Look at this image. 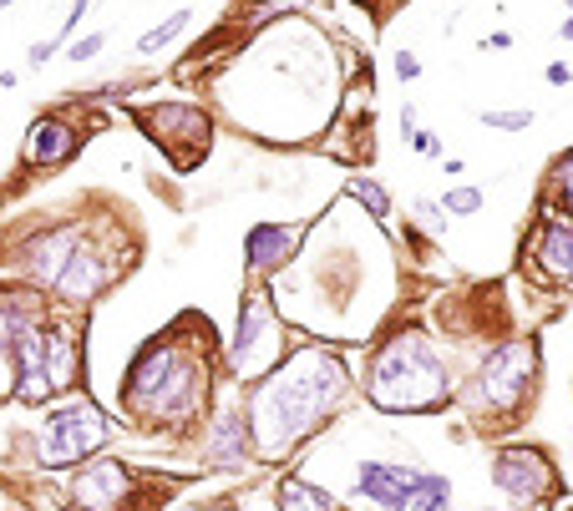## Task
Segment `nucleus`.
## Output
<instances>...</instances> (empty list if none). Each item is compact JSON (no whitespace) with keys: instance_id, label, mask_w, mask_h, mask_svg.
Masks as SVG:
<instances>
[{"instance_id":"nucleus-8","label":"nucleus","mask_w":573,"mask_h":511,"mask_svg":"<svg viewBox=\"0 0 573 511\" xmlns=\"http://www.w3.org/2000/svg\"><path fill=\"white\" fill-rule=\"evenodd\" d=\"M132 497V471L122 461H87V467L71 477V501L81 511H122Z\"/></svg>"},{"instance_id":"nucleus-21","label":"nucleus","mask_w":573,"mask_h":511,"mask_svg":"<svg viewBox=\"0 0 573 511\" xmlns=\"http://www.w3.org/2000/svg\"><path fill=\"white\" fill-rule=\"evenodd\" d=\"M47 354H51V380L57 390H71L77 380V340L67 330H47Z\"/></svg>"},{"instance_id":"nucleus-34","label":"nucleus","mask_w":573,"mask_h":511,"mask_svg":"<svg viewBox=\"0 0 573 511\" xmlns=\"http://www.w3.org/2000/svg\"><path fill=\"white\" fill-rule=\"evenodd\" d=\"M402 132H406V137L416 132V107H406V112H402Z\"/></svg>"},{"instance_id":"nucleus-12","label":"nucleus","mask_w":573,"mask_h":511,"mask_svg":"<svg viewBox=\"0 0 573 511\" xmlns=\"http://www.w3.org/2000/svg\"><path fill=\"white\" fill-rule=\"evenodd\" d=\"M81 152V132L71 122H61V117H36L31 132H26V168H61V162H71Z\"/></svg>"},{"instance_id":"nucleus-37","label":"nucleus","mask_w":573,"mask_h":511,"mask_svg":"<svg viewBox=\"0 0 573 511\" xmlns=\"http://www.w3.org/2000/svg\"><path fill=\"white\" fill-rule=\"evenodd\" d=\"M6 6H16V0H0V11H6Z\"/></svg>"},{"instance_id":"nucleus-9","label":"nucleus","mask_w":573,"mask_h":511,"mask_svg":"<svg viewBox=\"0 0 573 511\" xmlns=\"http://www.w3.org/2000/svg\"><path fill=\"white\" fill-rule=\"evenodd\" d=\"M6 354H11V364H16V395H21L26 405H41V400L57 395V380H51V354H47V324L26 330Z\"/></svg>"},{"instance_id":"nucleus-6","label":"nucleus","mask_w":573,"mask_h":511,"mask_svg":"<svg viewBox=\"0 0 573 511\" xmlns=\"http://www.w3.org/2000/svg\"><path fill=\"white\" fill-rule=\"evenodd\" d=\"M229 360H234V375L239 380H264L285 360V330H279L269 294H259V289H249L239 304V330H234Z\"/></svg>"},{"instance_id":"nucleus-23","label":"nucleus","mask_w":573,"mask_h":511,"mask_svg":"<svg viewBox=\"0 0 573 511\" xmlns=\"http://www.w3.org/2000/svg\"><path fill=\"white\" fill-rule=\"evenodd\" d=\"M188 21H194V11H188V6H184V11H172L168 21H162V26H152V31L142 36V41H138V51H142V57H152V51H162V46H168V41H178V36L188 31Z\"/></svg>"},{"instance_id":"nucleus-15","label":"nucleus","mask_w":573,"mask_h":511,"mask_svg":"<svg viewBox=\"0 0 573 511\" xmlns=\"http://www.w3.org/2000/svg\"><path fill=\"white\" fill-rule=\"evenodd\" d=\"M204 451H208V461L224 467V471L249 467V455H254L249 421H244L239 410H218L214 421H208V431H204Z\"/></svg>"},{"instance_id":"nucleus-14","label":"nucleus","mask_w":573,"mask_h":511,"mask_svg":"<svg viewBox=\"0 0 573 511\" xmlns=\"http://www.w3.org/2000/svg\"><path fill=\"white\" fill-rule=\"evenodd\" d=\"M416 467H402V461H360L356 467V487L366 501H381L386 511H406V497H412Z\"/></svg>"},{"instance_id":"nucleus-29","label":"nucleus","mask_w":573,"mask_h":511,"mask_svg":"<svg viewBox=\"0 0 573 511\" xmlns=\"http://www.w3.org/2000/svg\"><path fill=\"white\" fill-rule=\"evenodd\" d=\"M391 67H396V77H402V81L422 77V61H416V51H396V61H391Z\"/></svg>"},{"instance_id":"nucleus-7","label":"nucleus","mask_w":573,"mask_h":511,"mask_svg":"<svg viewBox=\"0 0 573 511\" xmlns=\"http://www.w3.org/2000/svg\"><path fill=\"white\" fill-rule=\"evenodd\" d=\"M493 487L527 507V501L553 497V491H559V477H553L543 451H533V445H503V451L493 455Z\"/></svg>"},{"instance_id":"nucleus-16","label":"nucleus","mask_w":573,"mask_h":511,"mask_svg":"<svg viewBox=\"0 0 573 511\" xmlns=\"http://www.w3.org/2000/svg\"><path fill=\"white\" fill-rule=\"evenodd\" d=\"M107 284H112V263H107L102 253H92V249H77L51 289H57L67 304H92V299L102 294Z\"/></svg>"},{"instance_id":"nucleus-10","label":"nucleus","mask_w":573,"mask_h":511,"mask_svg":"<svg viewBox=\"0 0 573 511\" xmlns=\"http://www.w3.org/2000/svg\"><path fill=\"white\" fill-rule=\"evenodd\" d=\"M81 249V223H61V228H47V233H36L31 243L21 249V269L31 273V284L51 289L67 269V259Z\"/></svg>"},{"instance_id":"nucleus-1","label":"nucleus","mask_w":573,"mask_h":511,"mask_svg":"<svg viewBox=\"0 0 573 511\" xmlns=\"http://www.w3.org/2000/svg\"><path fill=\"white\" fill-rule=\"evenodd\" d=\"M350 390V375L335 350L325 344H305V350L285 354L264 380L249 385V435L259 455H285L295 451L315 425L340 405Z\"/></svg>"},{"instance_id":"nucleus-24","label":"nucleus","mask_w":573,"mask_h":511,"mask_svg":"<svg viewBox=\"0 0 573 511\" xmlns=\"http://www.w3.org/2000/svg\"><path fill=\"white\" fill-rule=\"evenodd\" d=\"M553 198H559L563 218L573 223V152L569 158H559V168H553Z\"/></svg>"},{"instance_id":"nucleus-32","label":"nucleus","mask_w":573,"mask_h":511,"mask_svg":"<svg viewBox=\"0 0 573 511\" xmlns=\"http://www.w3.org/2000/svg\"><path fill=\"white\" fill-rule=\"evenodd\" d=\"M416 213H422L426 223H442V218H447L442 213V203H432V198H416Z\"/></svg>"},{"instance_id":"nucleus-11","label":"nucleus","mask_w":573,"mask_h":511,"mask_svg":"<svg viewBox=\"0 0 573 511\" xmlns=\"http://www.w3.org/2000/svg\"><path fill=\"white\" fill-rule=\"evenodd\" d=\"M533 269H539L549 284H569L573 289V223L563 213H549L539 223V239H533Z\"/></svg>"},{"instance_id":"nucleus-27","label":"nucleus","mask_w":573,"mask_h":511,"mask_svg":"<svg viewBox=\"0 0 573 511\" xmlns=\"http://www.w3.org/2000/svg\"><path fill=\"white\" fill-rule=\"evenodd\" d=\"M102 46H107V36H102V31H92V36H81V41H71V51H67V57L81 67V61H92L97 51H102Z\"/></svg>"},{"instance_id":"nucleus-26","label":"nucleus","mask_w":573,"mask_h":511,"mask_svg":"<svg viewBox=\"0 0 573 511\" xmlns=\"http://www.w3.org/2000/svg\"><path fill=\"white\" fill-rule=\"evenodd\" d=\"M482 122L497 127V132H527V122H533V112H482Z\"/></svg>"},{"instance_id":"nucleus-20","label":"nucleus","mask_w":573,"mask_h":511,"mask_svg":"<svg viewBox=\"0 0 573 511\" xmlns=\"http://www.w3.org/2000/svg\"><path fill=\"white\" fill-rule=\"evenodd\" d=\"M406 511H452V481L436 477V471H422L406 497Z\"/></svg>"},{"instance_id":"nucleus-4","label":"nucleus","mask_w":573,"mask_h":511,"mask_svg":"<svg viewBox=\"0 0 573 511\" xmlns=\"http://www.w3.org/2000/svg\"><path fill=\"white\" fill-rule=\"evenodd\" d=\"M539 380V344L533 340H503L497 350H487V360L477 364V375L467 385V405L477 415H517ZM507 425V421H493Z\"/></svg>"},{"instance_id":"nucleus-33","label":"nucleus","mask_w":573,"mask_h":511,"mask_svg":"<svg viewBox=\"0 0 573 511\" xmlns=\"http://www.w3.org/2000/svg\"><path fill=\"white\" fill-rule=\"evenodd\" d=\"M549 81H553V87H569V81H573L569 61H553V67H549Z\"/></svg>"},{"instance_id":"nucleus-31","label":"nucleus","mask_w":573,"mask_h":511,"mask_svg":"<svg viewBox=\"0 0 573 511\" xmlns=\"http://www.w3.org/2000/svg\"><path fill=\"white\" fill-rule=\"evenodd\" d=\"M51 57H57V41H36L31 51H26V61H31V67H47Z\"/></svg>"},{"instance_id":"nucleus-2","label":"nucleus","mask_w":573,"mask_h":511,"mask_svg":"<svg viewBox=\"0 0 573 511\" xmlns=\"http://www.w3.org/2000/svg\"><path fill=\"white\" fill-rule=\"evenodd\" d=\"M366 395L381 410L422 415V410H442L452 400V375L426 334L402 330V334H391V340H381V350L371 354Z\"/></svg>"},{"instance_id":"nucleus-36","label":"nucleus","mask_w":573,"mask_h":511,"mask_svg":"<svg viewBox=\"0 0 573 511\" xmlns=\"http://www.w3.org/2000/svg\"><path fill=\"white\" fill-rule=\"evenodd\" d=\"M178 511H234V507H178Z\"/></svg>"},{"instance_id":"nucleus-25","label":"nucleus","mask_w":573,"mask_h":511,"mask_svg":"<svg viewBox=\"0 0 573 511\" xmlns=\"http://www.w3.org/2000/svg\"><path fill=\"white\" fill-rule=\"evenodd\" d=\"M477 208H482V193H477V188H452V193L442 198V213H457V218L477 213Z\"/></svg>"},{"instance_id":"nucleus-22","label":"nucleus","mask_w":573,"mask_h":511,"mask_svg":"<svg viewBox=\"0 0 573 511\" xmlns=\"http://www.w3.org/2000/svg\"><path fill=\"white\" fill-rule=\"evenodd\" d=\"M350 198H356V203L366 208L376 223H386V218H391V193L381 188L376 178H350Z\"/></svg>"},{"instance_id":"nucleus-38","label":"nucleus","mask_w":573,"mask_h":511,"mask_svg":"<svg viewBox=\"0 0 573 511\" xmlns=\"http://www.w3.org/2000/svg\"><path fill=\"white\" fill-rule=\"evenodd\" d=\"M569 11H573V0H569Z\"/></svg>"},{"instance_id":"nucleus-28","label":"nucleus","mask_w":573,"mask_h":511,"mask_svg":"<svg viewBox=\"0 0 573 511\" xmlns=\"http://www.w3.org/2000/svg\"><path fill=\"white\" fill-rule=\"evenodd\" d=\"M87 11H92V0H71V16H67V21H61V31L57 36H51V41H71V31H77V26H81V16H87Z\"/></svg>"},{"instance_id":"nucleus-17","label":"nucleus","mask_w":573,"mask_h":511,"mask_svg":"<svg viewBox=\"0 0 573 511\" xmlns=\"http://www.w3.org/2000/svg\"><path fill=\"white\" fill-rule=\"evenodd\" d=\"M142 127L152 132V142H198V148H208V117L198 112V107L188 102H162L152 107V112H138Z\"/></svg>"},{"instance_id":"nucleus-18","label":"nucleus","mask_w":573,"mask_h":511,"mask_svg":"<svg viewBox=\"0 0 573 511\" xmlns=\"http://www.w3.org/2000/svg\"><path fill=\"white\" fill-rule=\"evenodd\" d=\"M47 314V299L36 289H0V350H11L26 330H36Z\"/></svg>"},{"instance_id":"nucleus-30","label":"nucleus","mask_w":573,"mask_h":511,"mask_svg":"<svg viewBox=\"0 0 573 511\" xmlns=\"http://www.w3.org/2000/svg\"><path fill=\"white\" fill-rule=\"evenodd\" d=\"M412 148L422 152V158H436V152H442V137L436 132H412Z\"/></svg>"},{"instance_id":"nucleus-5","label":"nucleus","mask_w":573,"mask_h":511,"mask_svg":"<svg viewBox=\"0 0 573 511\" xmlns=\"http://www.w3.org/2000/svg\"><path fill=\"white\" fill-rule=\"evenodd\" d=\"M107 435H112V421H107L92 400H81V395L61 400V405H51V415H47L36 461H41V467H57V471L77 467V461H87L92 451H102Z\"/></svg>"},{"instance_id":"nucleus-35","label":"nucleus","mask_w":573,"mask_h":511,"mask_svg":"<svg viewBox=\"0 0 573 511\" xmlns=\"http://www.w3.org/2000/svg\"><path fill=\"white\" fill-rule=\"evenodd\" d=\"M559 31H563V41H573V11L563 16V26H559Z\"/></svg>"},{"instance_id":"nucleus-3","label":"nucleus","mask_w":573,"mask_h":511,"mask_svg":"<svg viewBox=\"0 0 573 511\" xmlns=\"http://www.w3.org/2000/svg\"><path fill=\"white\" fill-rule=\"evenodd\" d=\"M208 400V370L198 364V354L178 350L172 340H152L138 350V360L127 364L122 405L132 415L148 421H188L198 405Z\"/></svg>"},{"instance_id":"nucleus-19","label":"nucleus","mask_w":573,"mask_h":511,"mask_svg":"<svg viewBox=\"0 0 573 511\" xmlns=\"http://www.w3.org/2000/svg\"><path fill=\"white\" fill-rule=\"evenodd\" d=\"M275 507L279 511H340V501H335L325 487H310L305 477H279Z\"/></svg>"},{"instance_id":"nucleus-13","label":"nucleus","mask_w":573,"mask_h":511,"mask_svg":"<svg viewBox=\"0 0 573 511\" xmlns=\"http://www.w3.org/2000/svg\"><path fill=\"white\" fill-rule=\"evenodd\" d=\"M299 239H305V223H254L244 239V259L254 273H275L299 253Z\"/></svg>"}]
</instances>
